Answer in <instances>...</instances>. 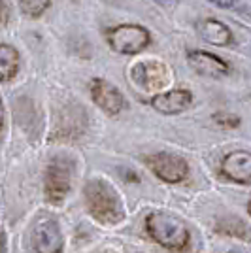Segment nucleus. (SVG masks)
Returning <instances> with one entry per match:
<instances>
[{"instance_id":"2","label":"nucleus","mask_w":251,"mask_h":253,"mask_svg":"<svg viewBox=\"0 0 251 253\" xmlns=\"http://www.w3.org/2000/svg\"><path fill=\"white\" fill-rule=\"evenodd\" d=\"M146 229L155 242L168 250H181L189 242V231L183 221L165 211L149 213L146 219Z\"/></svg>"},{"instance_id":"14","label":"nucleus","mask_w":251,"mask_h":253,"mask_svg":"<svg viewBox=\"0 0 251 253\" xmlns=\"http://www.w3.org/2000/svg\"><path fill=\"white\" fill-rule=\"evenodd\" d=\"M51 0H19L21 11L29 17H40L49 8Z\"/></svg>"},{"instance_id":"19","label":"nucleus","mask_w":251,"mask_h":253,"mask_svg":"<svg viewBox=\"0 0 251 253\" xmlns=\"http://www.w3.org/2000/svg\"><path fill=\"white\" fill-rule=\"evenodd\" d=\"M230 253H242V252H230Z\"/></svg>"},{"instance_id":"3","label":"nucleus","mask_w":251,"mask_h":253,"mask_svg":"<svg viewBox=\"0 0 251 253\" xmlns=\"http://www.w3.org/2000/svg\"><path fill=\"white\" fill-rule=\"evenodd\" d=\"M72 189V161L64 155L53 157L45 170L43 191L51 204H61Z\"/></svg>"},{"instance_id":"5","label":"nucleus","mask_w":251,"mask_h":253,"mask_svg":"<svg viewBox=\"0 0 251 253\" xmlns=\"http://www.w3.org/2000/svg\"><path fill=\"white\" fill-rule=\"evenodd\" d=\"M130 80L134 82L138 89L153 93V91H161L170 82V72L159 61H142L130 68Z\"/></svg>"},{"instance_id":"10","label":"nucleus","mask_w":251,"mask_h":253,"mask_svg":"<svg viewBox=\"0 0 251 253\" xmlns=\"http://www.w3.org/2000/svg\"><path fill=\"white\" fill-rule=\"evenodd\" d=\"M189 66L200 76L208 78H219L229 72V64L208 51H191L187 55Z\"/></svg>"},{"instance_id":"15","label":"nucleus","mask_w":251,"mask_h":253,"mask_svg":"<svg viewBox=\"0 0 251 253\" xmlns=\"http://www.w3.org/2000/svg\"><path fill=\"white\" fill-rule=\"evenodd\" d=\"M10 21V6L6 0H0V27H4Z\"/></svg>"},{"instance_id":"13","label":"nucleus","mask_w":251,"mask_h":253,"mask_svg":"<svg viewBox=\"0 0 251 253\" xmlns=\"http://www.w3.org/2000/svg\"><path fill=\"white\" fill-rule=\"evenodd\" d=\"M19 72V53L10 43H0V82H10Z\"/></svg>"},{"instance_id":"1","label":"nucleus","mask_w":251,"mask_h":253,"mask_svg":"<svg viewBox=\"0 0 251 253\" xmlns=\"http://www.w3.org/2000/svg\"><path fill=\"white\" fill-rule=\"evenodd\" d=\"M85 206L94 219L102 225L123 221L125 208L114 185L106 179H91L84 189Z\"/></svg>"},{"instance_id":"9","label":"nucleus","mask_w":251,"mask_h":253,"mask_svg":"<svg viewBox=\"0 0 251 253\" xmlns=\"http://www.w3.org/2000/svg\"><path fill=\"white\" fill-rule=\"evenodd\" d=\"M193 102V95L187 89H174L168 93H159L151 98V106L165 114V116H174V114H181L185 112Z\"/></svg>"},{"instance_id":"11","label":"nucleus","mask_w":251,"mask_h":253,"mask_svg":"<svg viewBox=\"0 0 251 253\" xmlns=\"http://www.w3.org/2000/svg\"><path fill=\"white\" fill-rule=\"evenodd\" d=\"M223 174L232 181L250 183L251 181V155L250 151H232L223 161Z\"/></svg>"},{"instance_id":"18","label":"nucleus","mask_w":251,"mask_h":253,"mask_svg":"<svg viewBox=\"0 0 251 253\" xmlns=\"http://www.w3.org/2000/svg\"><path fill=\"white\" fill-rule=\"evenodd\" d=\"M0 253H6V234L0 232Z\"/></svg>"},{"instance_id":"7","label":"nucleus","mask_w":251,"mask_h":253,"mask_svg":"<svg viewBox=\"0 0 251 253\" xmlns=\"http://www.w3.org/2000/svg\"><path fill=\"white\" fill-rule=\"evenodd\" d=\"M32 246L36 253H61L63 252V232L55 219H40L32 231Z\"/></svg>"},{"instance_id":"12","label":"nucleus","mask_w":251,"mask_h":253,"mask_svg":"<svg viewBox=\"0 0 251 253\" xmlns=\"http://www.w3.org/2000/svg\"><path fill=\"white\" fill-rule=\"evenodd\" d=\"M199 32L200 36L206 40L211 45H229L232 42V32L227 25H223L221 21H215V19H204V21L199 23Z\"/></svg>"},{"instance_id":"6","label":"nucleus","mask_w":251,"mask_h":253,"mask_svg":"<svg viewBox=\"0 0 251 253\" xmlns=\"http://www.w3.org/2000/svg\"><path fill=\"white\" fill-rule=\"evenodd\" d=\"M147 165L149 169L155 172V176L167 183H178L183 181L189 174L187 163L181 157L174 155V153H167V151H161L155 153L151 157H147Z\"/></svg>"},{"instance_id":"8","label":"nucleus","mask_w":251,"mask_h":253,"mask_svg":"<svg viewBox=\"0 0 251 253\" xmlns=\"http://www.w3.org/2000/svg\"><path fill=\"white\" fill-rule=\"evenodd\" d=\"M91 96L94 104L104 110L108 116H117L125 106V98L119 93V89H115L114 85L100 78H94L91 82Z\"/></svg>"},{"instance_id":"17","label":"nucleus","mask_w":251,"mask_h":253,"mask_svg":"<svg viewBox=\"0 0 251 253\" xmlns=\"http://www.w3.org/2000/svg\"><path fill=\"white\" fill-rule=\"evenodd\" d=\"M4 130V104H2V98H0V134Z\"/></svg>"},{"instance_id":"4","label":"nucleus","mask_w":251,"mask_h":253,"mask_svg":"<svg viewBox=\"0 0 251 253\" xmlns=\"http://www.w3.org/2000/svg\"><path fill=\"white\" fill-rule=\"evenodd\" d=\"M108 45L121 55H136L149 45V32L140 25H119L106 32Z\"/></svg>"},{"instance_id":"16","label":"nucleus","mask_w":251,"mask_h":253,"mask_svg":"<svg viewBox=\"0 0 251 253\" xmlns=\"http://www.w3.org/2000/svg\"><path fill=\"white\" fill-rule=\"evenodd\" d=\"M213 6H217V8H223V10H229V8H234L236 6V2L238 0H209Z\"/></svg>"}]
</instances>
